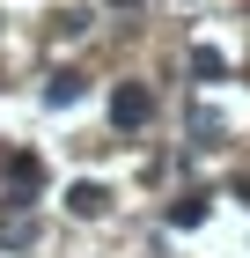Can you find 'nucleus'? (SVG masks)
Returning <instances> with one entry per match:
<instances>
[{"instance_id": "nucleus-4", "label": "nucleus", "mask_w": 250, "mask_h": 258, "mask_svg": "<svg viewBox=\"0 0 250 258\" xmlns=\"http://www.w3.org/2000/svg\"><path fill=\"white\" fill-rule=\"evenodd\" d=\"M192 74H199V81H221V74H228V59H221L213 44H199V52H192Z\"/></svg>"}, {"instance_id": "nucleus-6", "label": "nucleus", "mask_w": 250, "mask_h": 258, "mask_svg": "<svg viewBox=\"0 0 250 258\" xmlns=\"http://www.w3.org/2000/svg\"><path fill=\"white\" fill-rule=\"evenodd\" d=\"M44 96H52V103H74V96H81V74H52V89H44Z\"/></svg>"}, {"instance_id": "nucleus-1", "label": "nucleus", "mask_w": 250, "mask_h": 258, "mask_svg": "<svg viewBox=\"0 0 250 258\" xmlns=\"http://www.w3.org/2000/svg\"><path fill=\"white\" fill-rule=\"evenodd\" d=\"M147 118H154L147 81H118V89H111V125H118V133H140Z\"/></svg>"}, {"instance_id": "nucleus-7", "label": "nucleus", "mask_w": 250, "mask_h": 258, "mask_svg": "<svg viewBox=\"0 0 250 258\" xmlns=\"http://www.w3.org/2000/svg\"><path fill=\"white\" fill-rule=\"evenodd\" d=\"M111 8H140V0H111Z\"/></svg>"}, {"instance_id": "nucleus-2", "label": "nucleus", "mask_w": 250, "mask_h": 258, "mask_svg": "<svg viewBox=\"0 0 250 258\" xmlns=\"http://www.w3.org/2000/svg\"><path fill=\"white\" fill-rule=\"evenodd\" d=\"M8 184H15V199L37 192V184H44V162H37V155H15V162H8Z\"/></svg>"}, {"instance_id": "nucleus-3", "label": "nucleus", "mask_w": 250, "mask_h": 258, "mask_svg": "<svg viewBox=\"0 0 250 258\" xmlns=\"http://www.w3.org/2000/svg\"><path fill=\"white\" fill-rule=\"evenodd\" d=\"M103 199H111L103 184H89V177H81L74 192H66V207H74V214H103Z\"/></svg>"}, {"instance_id": "nucleus-5", "label": "nucleus", "mask_w": 250, "mask_h": 258, "mask_svg": "<svg viewBox=\"0 0 250 258\" xmlns=\"http://www.w3.org/2000/svg\"><path fill=\"white\" fill-rule=\"evenodd\" d=\"M170 221H177V229H192V221H206V199H199V192H192V199H177V207H170Z\"/></svg>"}]
</instances>
